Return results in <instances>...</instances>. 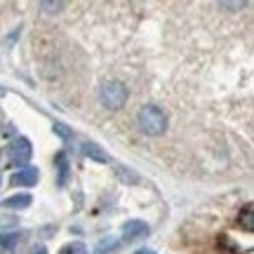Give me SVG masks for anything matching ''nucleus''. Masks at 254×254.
I'll return each instance as SVG.
<instances>
[{"label":"nucleus","mask_w":254,"mask_h":254,"mask_svg":"<svg viewBox=\"0 0 254 254\" xmlns=\"http://www.w3.org/2000/svg\"><path fill=\"white\" fill-rule=\"evenodd\" d=\"M136 125L148 136H160L167 132V113L155 104H146L136 113Z\"/></svg>","instance_id":"1"},{"label":"nucleus","mask_w":254,"mask_h":254,"mask_svg":"<svg viewBox=\"0 0 254 254\" xmlns=\"http://www.w3.org/2000/svg\"><path fill=\"white\" fill-rule=\"evenodd\" d=\"M127 97H129V90H127L125 82L120 80H104L99 85V101L111 111H118L125 106Z\"/></svg>","instance_id":"2"},{"label":"nucleus","mask_w":254,"mask_h":254,"mask_svg":"<svg viewBox=\"0 0 254 254\" xmlns=\"http://www.w3.org/2000/svg\"><path fill=\"white\" fill-rule=\"evenodd\" d=\"M31 155H33V146H31V141H28L26 136H17L9 144V160L14 165H19V167H26Z\"/></svg>","instance_id":"3"},{"label":"nucleus","mask_w":254,"mask_h":254,"mask_svg":"<svg viewBox=\"0 0 254 254\" xmlns=\"http://www.w3.org/2000/svg\"><path fill=\"white\" fill-rule=\"evenodd\" d=\"M148 233H151V228H148V224H146V221H141V219H129V221H125V224H123V238H125V240L146 238Z\"/></svg>","instance_id":"4"},{"label":"nucleus","mask_w":254,"mask_h":254,"mask_svg":"<svg viewBox=\"0 0 254 254\" xmlns=\"http://www.w3.org/2000/svg\"><path fill=\"white\" fill-rule=\"evenodd\" d=\"M82 155H85V158H90L92 163H101V165L111 163L109 153H106L99 144H94V141H85V144H82Z\"/></svg>","instance_id":"5"},{"label":"nucleus","mask_w":254,"mask_h":254,"mask_svg":"<svg viewBox=\"0 0 254 254\" xmlns=\"http://www.w3.org/2000/svg\"><path fill=\"white\" fill-rule=\"evenodd\" d=\"M38 177H40V172L36 167H21V170L12 174V184H17V186H36Z\"/></svg>","instance_id":"6"},{"label":"nucleus","mask_w":254,"mask_h":254,"mask_svg":"<svg viewBox=\"0 0 254 254\" xmlns=\"http://www.w3.org/2000/svg\"><path fill=\"white\" fill-rule=\"evenodd\" d=\"M17 247H19L17 231H5V233H0V254H14Z\"/></svg>","instance_id":"7"},{"label":"nucleus","mask_w":254,"mask_h":254,"mask_svg":"<svg viewBox=\"0 0 254 254\" xmlns=\"http://www.w3.org/2000/svg\"><path fill=\"white\" fill-rule=\"evenodd\" d=\"M55 167H57V184H59V189H64L66 182H68V158H66V153H57Z\"/></svg>","instance_id":"8"},{"label":"nucleus","mask_w":254,"mask_h":254,"mask_svg":"<svg viewBox=\"0 0 254 254\" xmlns=\"http://www.w3.org/2000/svg\"><path fill=\"white\" fill-rule=\"evenodd\" d=\"M31 195L28 193H17V195H9L7 200H2V207L7 209H26L31 205Z\"/></svg>","instance_id":"9"},{"label":"nucleus","mask_w":254,"mask_h":254,"mask_svg":"<svg viewBox=\"0 0 254 254\" xmlns=\"http://www.w3.org/2000/svg\"><path fill=\"white\" fill-rule=\"evenodd\" d=\"M252 217H254V214H252V205H245V207H243V212H240V219H238V224L245 228L247 233H252V231H254Z\"/></svg>","instance_id":"10"},{"label":"nucleus","mask_w":254,"mask_h":254,"mask_svg":"<svg viewBox=\"0 0 254 254\" xmlns=\"http://www.w3.org/2000/svg\"><path fill=\"white\" fill-rule=\"evenodd\" d=\"M118 245H120L118 238H101L97 250H94V254H109V252H113Z\"/></svg>","instance_id":"11"},{"label":"nucleus","mask_w":254,"mask_h":254,"mask_svg":"<svg viewBox=\"0 0 254 254\" xmlns=\"http://www.w3.org/2000/svg\"><path fill=\"white\" fill-rule=\"evenodd\" d=\"M59 254H87V247L82 243H68V245H64L59 250Z\"/></svg>","instance_id":"12"},{"label":"nucleus","mask_w":254,"mask_h":254,"mask_svg":"<svg viewBox=\"0 0 254 254\" xmlns=\"http://www.w3.org/2000/svg\"><path fill=\"white\" fill-rule=\"evenodd\" d=\"M52 129H55V134H59L64 139V141H68V139H73V132L68 129V127L64 125V123H59V120H55L52 123Z\"/></svg>","instance_id":"13"},{"label":"nucleus","mask_w":254,"mask_h":254,"mask_svg":"<svg viewBox=\"0 0 254 254\" xmlns=\"http://www.w3.org/2000/svg\"><path fill=\"white\" fill-rule=\"evenodd\" d=\"M40 9H45V12H50V14H55V12H59V9H64V2H47V0H43L40 2Z\"/></svg>","instance_id":"14"},{"label":"nucleus","mask_w":254,"mask_h":254,"mask_svg":"<svg viewBox=\"0 0 254 254\" xmlns=\"http://www.w3.org/2000/svg\"><path fill=\"white\" fill-rule=\"evenodd\" d=\"M134 254H155L153 250H148V247H141V250H136Z\"/></svg>","instance_id":"15"},{"label":"nucleus","mask_w":254,"mask_h":254,"mask_svg":"<svg viewBox=\"0 0 254 254\" xmlns=\"http://www.w3.org/2000/svg\"><path fill=\"white\" fill-rule=\"evenodd\" d=\"M36 254H50V252H47V247H38Z\"/></svg>","instance_id":"16"},{"label":"nucleus","mask_w":254,"mask_h":254,"mask_svg":"<svg viewBox=\"0 0 254 254\" xmlns=\"http://www.w3.org/2000/svg\"><path fill=\"white\" fill-rule=\"evenodd\" d=\"M2 94H5V90H2V87H0V97H2Z\"/></svg>","instance_id":"17"}]
</instances>
